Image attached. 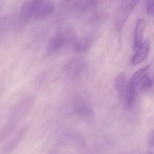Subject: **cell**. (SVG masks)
Returning <instances> with one entry per match:
<instances>
[{"label": "cell", "instance_id": "obj_1", "mask_svg": "<svg viewBox=\"0 0 154 154\" xmlns=\"http://www.w3.org/2000/svg\"><path fill=\"white\" fill-rule=\"evenodd\" d=\"M136 83L130 79L122 95V105L123 109L129 111L132 109L136 92Z\"/></svg>", "mask_w": 154, "mask_h": 154}, {"label": "cell", "instance_id": "obj_2", "mask_svg": "<svg viewBox=\"0 0 154 154\" xmlns=\"http://www.w3.org/2000/svg\"><path fill=\"white\" fill-rule=\"evenodd\" d=\"M45 0H29L23 4L20 11V18L23 20H27L33 18L39 7Z\"/></svg>", "mask_w": 154, "mask_h": 154}, {"label": "cell", "instance_id": "obj_3", "mask_svg": "<svg viewBox=\"0 0 154 154\" xmlns=\"http://www.w3.org/2000/svg\"><path fill=\"white\" fill-rule=\"evenodd\" d=\"M140 0H133L129 4H124L119 11L116 21V27L118 30H120L126 21L131 12Z\"/></svg>", "mask_w": 154, "mask_h": 154}, {"label": "cell", "instance_id": "obj_4", "mask_svg": "<svg viewBox=\"0 0 154 154\" xmlns=\"http://www.w3.org/2000/svg\"><path fill=\"white\" fill-rule=\"evenodd\" d=\"M67 45H69V43L63 32H59L53 36L49 42L47 52L50 54L55 53Z\"/></svg>", "mask_w": 154, "mask_h": 154}, {"label": "cell", "instance_id": "obj_5", "mask_svg": "<svg viewBox=\"0 0 154 154\" xmlns=\"http://www.w3.org/2000/svg\"><path fill=\"white\" fill-rule=\"evenodd\" d=\"M75 110L77 115L85 121H91L94 117L93 109L90 104L84 100H81L76 101Z\"/></svg>", "mask_w": 154, "mask_h": 154}, {"label": "cell", "instance_id": "obj_6", "mask_svg": "<svg viewBox=\"0 0 154 154\" xmlns=\"http://www.w3.org/2000/svg\"><path fill=\"white\" fill-rule=\"evenodd\" d=\"M100 0H73L69 3L75 11L87 12L93 11L97 7Z\"/></svg>", "mask_w": 154, "mask_h": 154}, {"label": "cell", "instance_id": "obj_7", "mask_svg": "<svg viewBox=\"0 0 154 154\" xmlns=\"http://www.w3.org/2000/svg\"><path fill=\"white\" fill-rule=\"evenodd\" d=\"M84 63L82 60L75 59L69 61L65 67V74L67 78L74 79L82 73L84 68Z\"/></svg>", "mask_w": 154, "mask_h": 154}, {"label": "cell", "instance_id": "obj_8", "mask_svg": "<svg viewBox=\"0 0 154 154\" xmlns=\"http://www.w3.org/2000/svg\"><path fill=\"white\" fill-rule=\"evenodd\" d=\"M150 46V42L148 40L143 42L136 50V51L132 57L131 63L133 66L138 65L146 59L149 53Z\"/></svg>", "mask_w": 154, "mask_h": 154}, {"label": "cell", "instance_id": "obj_9", "mask_svg": "<svg viewBox=\"0 0 154 154\" xmlns=\"http://www.w3.org/2000/svg\"><path fill=\"white\" fill-rule=\"evenodd\" d=\"M146 27V22L144 20H140L137 21L135 27L134 32V39L133 44V50H136L143 43V34Z\"/></svg>", "mask_w": 154, "mask_h": 154}, {"label": "cell", "instance_id": "obj_10", "mask_svg": "<svg viewBox=\"0 0 154 154\" xmlns=\"http://www.w3.org/2000/svg\"><path fill=\"white\" fill-rule=\"evenodd\" d=\"M55 10L54 4L50 2H44L40 5L33 18L37 20H41L49 17Z\"/></svg>", "mask_w": 154, "mask_h": 154}, {"label": "cell", "instance_id": "obj_11", "mask_svg": "<svg viewBox=\"0 0 154 154\" xmlns=\"http://www.w3.org/2000/svg\"><path fill=\"white\" fill-rule=\"evenodd\" d=\"M26 129L25 128H23L21 130L13 139L6 144L2 150L4 154L9 153L17 146V145L20 142L21 140L23 138L26 133Z\"/></svg>", "mask_w": 154, "mask_h": 154}, {"label": "cell", "instance_id": "obj_12", "mask_svg": "<svg viewBox=\"0 0 154 154\" xmlns=\"http://www.w3.org/2000/svg\"><path fill=\"white\" fill-rule=\"evenodd\" d=\"M92 39L90 37L76 41L72 46L75 51L78 52H84L88 51L92 44Z\"/></svg>", "mask_w": 154, "mask_h": 154}, {"label": "cell", "instance_id": "obj_13", "mask_svg": "<svg viewBox=\"0 0 154 154\" xmlns=\"http://www.w3.org/2000/svg\"><path fill=\"white\" fill-rule=\"evenodd\" d=\"M152 80L148 75H143L137 82L136 85V91H143L147 90L152 87Z\"/></svg>", "mask_w": 154, "mask_h": 154}, {"label": "cell", "instance_id": "obj_14", "mask_svg": "<svg viewBox=\"0 0 154 154\" xmlns=\"http://www.w3.org/2000/svg\"><path fill=\"white\" fill-rule=\"evenodd\" d=\"M126 77L124 73H121L116 77L115 82L116 91L119 95L122 96L126 87Z\"/></svg>", "mask_w": 154, "mask_h": 154}, {"label": "cell", "instance_id": "obj_15", "mask_svg": "<svg viewBox=\"0 0 154 154\" xmlns=\"http://www.w3.org/2000/svg\"><path fill=\"white\" fill-rule=\"evenodd\" d=\"M106 18V14L103 13L95 14L91 18L90 22L92 25L99 26L105 22Z\"/></svg>", "mask_w": 154, "mask_h": 154}, {"label": "cell", "instance_id": "obj_16", "mask_svg": "<svg viewBox=\"0 0 154 154\" xmlns=\"http://www.w3.org/2000/svg\"><path fill=\"white\" fill-rule=\"evenodd\" d=\"M151 66V64H149V65L146 66L144 67L141 68V69L137 70L134 73L130 79L132 80L133 82L136 83L137 81H138V79L143 75V74H144L146 71H147L149 69Z\"/></svg>", "mask_w": 154, "mask_h": 154}, {"label": "cell", "instance_id": "obj_17", "mask_svg": "<svg viewBox=\"0 0 154 154\" xmlns=\"http://www.w3.org/2000/svg\"><path fill=\"white\" fill-rule=\"evenodd\" d=\"M147 143L148 145L154 148V129L150 131L147 137Z\"/></svg>", "mask_w": 154, "mask_h": 154}, {"label": "cell", "instance_id": "obj_18", "mask_svg": "<svg viewBox=\"0 0 154 154\" xmlns=\"http://www.w3.org/2000/svg\"><path fill=\"white\" fill-rule=\"evenodd\" d=\"M146 11L149 14H151L154 18V2L148 3L146 5Z\"/></svg>", "mask_w": 154, "mask_h": 154}, {"label": "cell", "instance_id": "obj_19", "mask_svg": "<svg viewBox=\"0 0 154 154\" xmlns=\"http://www.w3.org/2000/svg\"><path fill=\"white\" fill-rule=\"evenodd\" d=\"M66 3H70L71 2H72L73 1V0H63Z\"/></svg>", "mask_w": 154, "mask_h": 154}, {"label": "cell", "instance_id": "obj_20", "mask_svg": "<svg viewBox=\"0 0 154 154\" xmlns=\"http://www.w3.org/2000/svg\"></svg>", "mask_w": 154, "mask_h": 154}]
</instances>
